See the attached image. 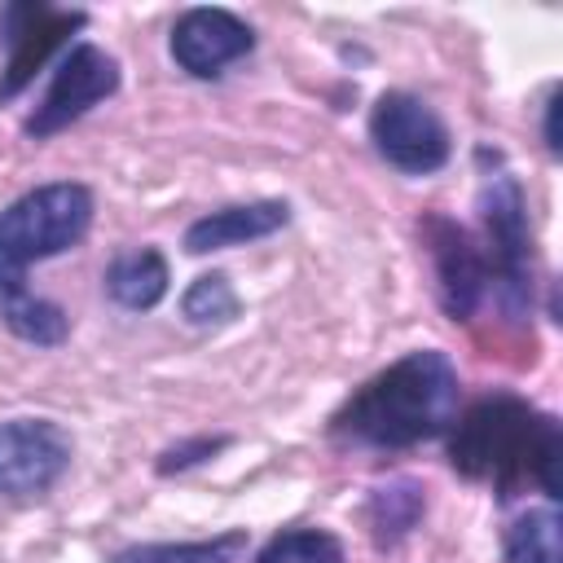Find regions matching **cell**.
Segmentation results:
<instances>
[{"instance_id": "obj_13", "label": "cell", "mask_w": 563, "mask_h": 563, "mask_svg": "<svg viewBox=\"0 0 563 563\" xmlns=\"http://www.w3.org/2000/svg\"><path fill=\"white\" fill-rule=\"evenodd\" d=\"M506 563H563V528H559V515L550 506L528 510L510 523Z\"/></svg>"}, {"instance_id": "obj_2", "label": "cell", "mask_w": 563, "mask_h": 563, "mask_svg": "<svg viewBox=\"0 0 563 563\" xmlns=\"http://www.w3.org/2000/svg\"><path fill=\"white\" fill-rule=\"evenodd\" d=\"M449 457L466 479H488L501 497H515L523 484H541L550 501L563 497V431L515 396H488L466 409L453 427Z\"/></svg>"}, {"instance_id": "obj_10", "label": "cell", "mask_w": 563, "mask_h": 563, "mask_svg": "<svg viewBox=\"0 0 563 563\" xmlns=\"http://www.w3.org/2000/svg\"><path fill=\"white\" fill-rule=\"evenodd\" d=\"M22 26L13 35V57L4 66V79H0V97H13L18 88L31 84V75L48 62V53L84 22V13H53V9H22L18 13Z\"/></svg>"}, {"instance_id": "obj_16", "label": "cell", "mask_w": 563, "mask_h": 563, "mask_svg": "<svg viewBox=\"0 0 563 563\" xmlns=\"http://www.w3.org/2000/svg\"><path fill=\"white\" fill-rule=\"evenodd\" d=\"M185 317H189L194 325H224L229 317H238V295H233V286H229L220 273L198 277V282L185 290Z\"/></svg>"}, {"instance_id": "obj_3", "label": "cell", "mask_w": 563, "mask_h": 563, "mask_svg": "<svg viewBox=\"0 0 563 563\" xmlns=\"http://www.w3.org/2000/svg\"><path fill=\"white\" fill-rule=\"evenodd\" d=\"M457 413V369L444 352H409L374 374L334 418V427L374 449H405L440 435Z\"/></svg>"}, {"instance_id": "obj_6", "label": "cell", "mask_w": 563, "mask_h": 563, "mask_svg": "<svg viewBox=\"0 0 563 563\" xmlns=\"http://www.w3.org/2000/svg\"><path fill=\"white\" fill-rule=\"evenodd\" d=\"M66 466H70V440L57 422H40V418L0 422V493L35 497L53 488Z\"/></svg>"}, {"instance_id": "obj_15", "label": "cell", "mask_w": 563, "mask_h": 563, "mask_svg": "<svg viewBox=\"0 0 563 563\" xmlns=\"http://www.w3.org/2000/svg\"><path fill=\"white\" fill-rule=\"evenodd\" d=\"M260 563H343V545L321 528H290L264 545Z\"/></svg>"}, {"instance_id": "obj_8", "label": "cell", "mask_w": 563, "mask_h": 563, "mask_svg": "<svg viewBox=\"0 0 563 563\" xmlns=\"http://www.w3.org/2000/svg\"><path fill=\"white\" fill-rule=\"evenodd\" d=\"M484 224L493 246V268L501 290L515 308L528 299V224H523V194L510 176H493L484 189Z\"/></svg>"}, {"instance_id": "obj_12", "label": "cell", "mask_w": 563, "mask_h": 563, "mask_svg": "<svg viewBox=\"0 0 563 563\" xmlns=\"http://www.w3.org/2000/svg\"><path fill=\"white\" fill-rule=\"evenodd\" d=\"M106 290L123 303V308H154L167 295V260L150 246L128 251L110 264L106 273Z\"/></svg>"}, {"instance_id": "obj_7", "label": "cell", "mask_w": 563, "mask_h": 563, "mask_svg": "<svg viewBox=\"0 0 563 563\" xmlns=\"http://www.w3.org/2000/svg\"><path fill=\"white\" fill-rule=\"evenodd\" d=\"M251 44H255L251 26L242 18H233L229 9H189L172 26V57L180 70H189L198 79L220 75L229 62L246 57Z\"/></svg>"}, {"instance_id": "obj_11", "label": "cell", "mask_w": 563, "mask_h": 563, "mask_svg": "<svg viewBox=\"0 0 563 563\" xmlns=\"http://www.w3.org/2000/svg\"><path fill=\"white\" fill-rule=\"evenodd\" d=\"M282 224H286V202L224 207V211H211V216H202V220L189 224V233H185V251H194V255L224 251V246L264 238V233H273V229H282Z\"/></svg>"}, {"instance_id": "obj_14", "label": "cell", "mask_w": 563, "mask_h": 563, "mask_svg": "<svg viewBox=\"0 0 563 563\" xmlns=\"http://www.w3.org/2000/svg\"><path fill=\"white\" fill-rule=\"evenodd\" d=\"M246 545L242 532L216 537V541H198V545H141L119 554L114 563H238V550Z\"/></svg>"}, {"instance_id": "obj_4", "label": "cell", "mask_w": 563, "mask_h": 563, "mask_svg": "<svg viewBox=\"0 0 563 563\" xmlns=\"http://www.w3.org/2000/svg\"><path fill=\"white\" fill-rule=\"evenodd\" d=\"M369 136L378 154L400 172H435L449 158V132L435 119L431 106H422L409 92H383L369 114Z\"/></svg>"}, {"instance_id": "obj_17", "label": "cell", "mask_w": 563, "mask_h": 563, "mask_svg": "<svg viewBox=\"0 0 563 563\" xmlns=\"http://www.w3.org/2000/svg\"><path fill=\"white\" fill-rule=\"evenodd\" d=\"M554 110H559V92H550V106H545V145L559 150V132H554Z\"/></svg>"}, {"instance_id": "obj_1", "label": "cell", "mask_w": 563, "mask_h": 563, "mask_svg": "<svg viewBox=\"0 0 563 563\" xmlns=\"http://www.w3.org/2000/svg\"><path fill=\"white\" fill-rule=\"evenodd\" d=\"M92 224V194L84 185L57 180L22 194L0 211V321L26 343H57L66 334V312L26 286V268L75 246Z\"/></svg>"}, {"instance_id": "obj_5", "label": "cell", "mask_w": 563, "mask_h": 563, "mask_svg": "<svg viewBox=\"0 0 563 563\" xmlns=\"http://www.w3.org/2000/svg\"><path fill=\"white\" fill-rule=\"evenodd\" d=\"M114 84H119L114 57L101 53L97 44H75V48L66 53V62L57 66V75H53L44 101H40L35 114L26 119V132H31L35 141L62 132V128L75 123L84 110H92L101 97H110Z\"/></svg>"}, {"instance_id": "obj_9", "label": "cell", "mask_w": 563, "mask_h": 563, "mask_svg": "<svg viewBox=\"0 0 563 563\" xmlns=\"http://www.w3.org/2000/svg\"><path fill=\"white\" fill-rule=\"evenodd\" d=\"M427 242L435 255V273H440V299L453 317H471L479 295H484V255L475 251V242L466 238V229H457L444 216L427 220Z\"/></svg>"}]
</instances>
